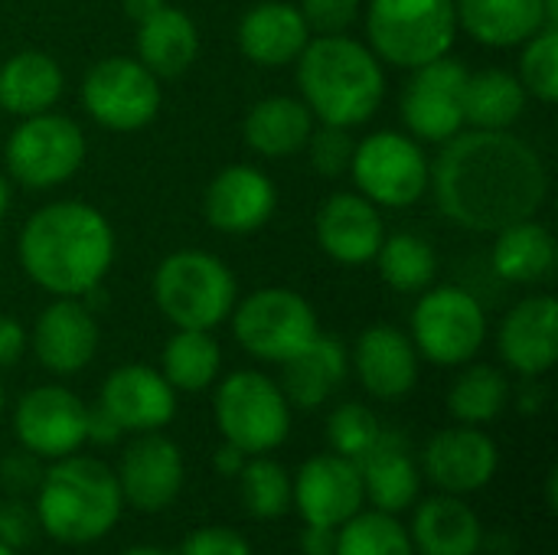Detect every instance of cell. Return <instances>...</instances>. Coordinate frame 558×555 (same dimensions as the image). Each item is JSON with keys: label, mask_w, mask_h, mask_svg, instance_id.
Here are the masks:
<instances>
[{"label": "cell", "mask_w": 558, "mask_h": 555, "mask_svg": "<svg viewBox=\"0 0 558 555\" xmlns=\"http://www.w3.org/2000/svg\"><path fill=\"white\" fill-rule=\"evenodd\" d=\"M36 527H39L36 514L26 504H20V500L0 504V543L20 550V546H26L33 540Z\"/></svg>", "instance_id": "ee69618b"}, {"label": "cell", "mask_w": 558, "mask_h": 555, "mask_svg": "<svg viewBox=\"0 0 558 555\" xmlns=\"http://www.w3.org/2000/svg\"><path fill=\"white\" fill-rule=\"evenodd\" d=\"M275 206H278L275 180L252 164H232L219 170L206 186V200H203L206 222L226 236L258 232L275 216Z\"/></svg>", "instance_id": "d6986e66"}, {"label": "cell", "mask_w": 558, "mask_h": 555, "mask_svg": "<svg viewBox=\"0 0 558 555\" xmlns=\"http://www.w3.org/2000/svg\"><path fill=\"white\" fill-rule=\"evenodd\" d=\"M454 13L458 29L490 49L523 46L549 26L543 0H454Z\"/></svg>", "instance_id": "4dcf8cb0"}, {"label": "cell", "mask_w": 558, "mask_h": 555, "mask_svg": "<svg viewBox=\"0 0 558 555\" xmlns=\"http://www.w3.org/2000/svg\"><path fill=\"white\" fill-rule=\"evenodd\" d=\"M121 487L111 468L95 458L65 455L39 478L36 523L62 546H88L108 536L121 520Z\"/></svg>", "instance_id": "277c9868"}, {"label": "cell", "mask_w": 558, "mask_h": 555, "mask_svg": "<svg viewBox=\"0 0 558 555\" xmlns=\"http://www.w3.org/2000/svg\"><path fill=\"white\" fill-rule=\"evenodd\" d=\"M85 150V131L72 118L43 111L20 118L7 137L3 160L13 183L26 190H52L78 173Z\"/></svg>", "instance_id": "9c48e42d"}, {"label": "cell", "mask_w": 558, "mask_h": 555, "mask_svg": "<svg viewBox=\"0 0 558 555\" xmlns=\"http://www.w3.org/2000/svg\"><path fill=\"white\" fill-rule=\"evenodd\" d=\"M216 425L229 445L255 455H271L291 435V402L281 386L258 370L229 373L213 399Z\"/></svg>", "instance_id": "52a82bcc"}, {"label": "cell", "mask_w": 558, "mask_h": 555, "mask_svg": "<svg viewBox=\"0 0 558 555\" xmlns=\"http://www.w3.org/2000/svg\"><path fill=\"white\" fill-rule=\"evenodd\" d=\"M494 249H490V265L497 278L510 285H539L553 278L556 272V239L549 226L533 219H520L513 226H504L494 232Z\"/></svg>", "instance_id": "1f68e13d"}, {"label": "cell", "mask_w": 558, "mask_h": 555, "mask_svg": "<svg viewBox=\"0 0 558 555\" xmlns=\"http://www.w3.org/2000/svg\"><path fill=\"white\" fill-rule=\"evenodd\" d=\"M229 321L239 347L265 363H288L320 334L314 307L291 288L252 291L235 301Z\"/></svg>", "instance_id": "ba28073f"}, {"label": "cell", "mask_w": 558, "mask_h": 555, "mask_svg": "<svg viewBox=\"0 0 558 555\" xmlns=\"http://www.w3.org/2000/svg\"><path fill=\"white\" fill-rule=\"evenodd\" d=\"M26 347H29V337H26L23 324L16 317L0 314V370L20 363V357L26 353Z\"/></svg>", "instance_id": "f6af8a7d"}, {"label": "cell", "mask_w": 558, "mask_h": 555, "mask_svg": "<svg viewBox=\"0 0 558 555\" xmlns=\"http://www.w3.org/2000/svg\"><path fill=\"white\" fill-rule=\"evenodd\" d=\"M160 79L137 56L98 59L82 79V108L108 131L128 134L147 128L160 111Z\"/></svg>", "instance_id": "7c38bea8"}, {"label": "cell", "mask_w": 558, "mask_h": 555, "mask_svg": "<svg viewBox=\"0 0 558 555\" xmlns=\"http://www.w3.org/2000/svg\"><path fill=\"white\" fill-rule=\"evenodd\" d=\"M121 555H170L163 550H154V546H134V550H124Z\"/></svg>", "instance_id": "11a10c76"}, {"label": "cell", "mask_w": 558, "mask_h": 555, "mask_svg": "<svg viewBox=\"0 0 558 555\" xmlns=\"http://www.w3.org/2000/svg\"><path fill=\"white\" fill-rule=\"evenodd\" d=\"M379 435H383V425L373 415V409H366L363 402H343L327 422V438H330L333 455L350 458V461H360L376 445Z\"/></svg>", "instance_id": "ab89813d"}, {"label": "cell", "mask_w": 558, "mask_h": 555, "mask_svg": "<svg viewBox=\"0 0 558 555\" xmlns=\"http://www.w3.org/2000/svg\"><path fill=\"white\" fill-rule=\"evenodd\" d=\"M219 370L222 350L213 330H177L160 353V373L177 393L209 389L219 379Z\"/></svg>", "instance_id": "836d02e7"}, {"label": "cell", "mask_w": 558, "mask_h": 555, "mask_svg": "<svg viewBox=\"0 0 558 555\" xmlns=\"http://www.w3.org/2000/svg\"><path fill=\"white\" fill-rule=\"evenodd\" d=\"M333 555H415L409 530L383 510L356 514L343 527H337Z\"/></svg>", "instance_id": "8d00e7d4"}, {"label": "cell", "mask_w": 558, "mask_h": 555, "mask_svg": "<svg viewBox=\"0 0 558 555\" xmlns=\"http://www.w3.org/2000/svg\"><path fill=\"white\" fill-rule=\"evenodd\" d=\"M543 7H546V20H549V26H558V0H543Z\"/></svg>", "instance_id": "db71d44e"}, {"label": "cell", "mask_w": 558, "mask_h": 555, "mask_svg": "<svg viewBox=\"0 0 558 555\" xmlns=\"http://www.w3.org/2000/svg\"><path fill=\"white\" fill-rule=\"evenodd\" d=\"M373 262L379 268V278L399 294H422L425 288H432L438 275L435 249L415 232L386 236Z\"/></svg>", "instance_id": "d590c367"}, {"label": "cell", "mask_w": 558, "mask_h": 555, "mask_svg": "<svg viewBox=\"0 0 558 555\" xmlns=\"http://www.w3.org/2000/svg\"><path fill=\"white\" fill-rule=\"evenodd\" d=\"M510 399L507 376L490 363H464V370L454 376L448 389V412L461 425H487L500 419Z\"/></svg>", "instance_id": "e575fe53"}, {"label": "cell", "mask_w": 558, "mask_h": 555, "mask_svg": "<svg viewBox=\"0 0 558 555\" xmlns=\"http://www.w3.org/2000/svg\"><path fill=\"white\" fill-rule=\"evenodd\" d=\"M98 337V321L82 298H56L36 317L29 347L52 376H75L95 360Z\"/></svg>", "instance_id": "ffe728a7"}, {"label": "cell", "mask_w": 558, "mask_h": 555, "mask_svg": "<svg viewBox=\"0 0 558 555\" xmlns=\"http://www.w3.org/2000/svg\"><path fill=\"white\" fill-rule=\"evenodd\" d=\"M239 497L255 520H278L291 507V478L268 455H255L239 471Z\"/></svg>", "instance_id": "74e56055"}, {"label": "cell", "mask_w": 558, "mask_h": 555, "mask_svg": "<svg viewBox=\"0 0 558 555\" xmlns=\"http://www.w3.org/2000/svg\"><path fill=\"white\" fill-rule=\"evenodd\" d=\"M526 88L507 69L468 72L464 82V124L481 131H510L526 111Z\"/></svg>", "instance_id": "d6a6232c"}, {"label": "cell", "mask_w": 558, "mask_h": 555, "mask_svg": "<svg viewBox=\"0 0 558 555\" xmlns=\"http://www.w3.org/2000/svg\"><path fill=\"white\" fill-rule=\"evenodd\" d=\"M301 550H304V555H333V550H337V530L307 523L304 536H301Z\"/></svg>", "instance_id": "bcb514c9"}, {"label": "cell", "mask_w": 558, "mask_h": 555, "mask_svg": "<svg viewBox=\"0 0 558 555\" xmlns=\"http://www.w3.org/2000/svg\"><path fill=\"white\" fill-rule=\"evenodd\" d=\"M497 350L526 379L546 376L558 360V304L553 294H530L497 327Z\"/></svg>", "instance_id": "44dd1931"}, {"label": "cell", "mask_w": 558, "mask_h": 555, "mask_svg": "<svg viewBox=\"0 0 558 555\" xmlns=\"http://www.w3.org/2000/svg\"><path fill=\"white\" fill-rule=\"evenodd\" d=\"M62 88V65L43 49H20L0 62V111L13 118L52 111Z\"/></svg>", "instance_id": "4316f807"}, {"label": "cell", "mask_w": 558, "mask_h": 555, "mask_svg": "<svg viewBox=\"0 0 558 555\" xmlns=\"http://www.w3.org/2000/svg\"><path fill=\"white\" fill-rule=\"evenodd\" d=\"M36 458L29 455V458H7L3 461V474H7V481H13V487H26V484H33L36 478H39V471H36V464H33Z\"/></svg>", "instance_id": "681fc988"}, {"label": "cell", "mask_w": 558, "mask_h": 555, "mask_svg": "<svg viewBox=\"0 0 558 555\" xmlns=\"http://www.w3.org/2000/svg\"><path fill=\"white\" fill-rule=\"evenodd\" d=\"M298 10L311 36H337L347 33L360 16V0H301Z\"/></svg>", "instance_id": "b9f144b4"}, {"label": "cell", "mask_w": 558, "mask_h": 555, "mask_svg": "<svg viewBox=\"0 0 558 555\" xmlns=\"http://www.w3.org/2000/svg\"><path fill=\"white\" fill-rule=\"evenodd\" d=\"M422 468L441 494L468 497L494 481L500 468V451L494 438L481 432V425H454L441 429L425 445Z\"/></svg>", "instance_id": "2e32d148"}, {"label": "cell", "mask_w": 558, "mask_h": 555, "mask_svg": "<svg viewBox=\"0 0 558 555\" xmlns=\"http://www.w3.org/2000/svg\"><path fill=\"white\" fill-rule=\"evenodd\" d=\"M353 147L356 141L350 137V128H340V124H324L317 121L304 150L311 157V167L320 173V177H340L350 170V160H353Z\"/></svg>", "instance_id": "60d3db41"}, {"label": "cell", "mask_w": 558, "mask_h": 555, "mask_svg": "<svg viewBox=\"0 0 558 555\" xmlns=\"http://www.w3.org/2000/svg\"><path fill=\"white\" fill-rule=\"evenodd\" d=\"M183 474L186 471L180 448L157 432H144L124 448L114 478L124 504H131L141 514H160L180 497Z\"/></svg>", "instance_id": "ac0fdd59"}, {"label": "cell", "mask_w": 558, "mask_h": 555, "mask_svg": "<svg viewBox=\"0 0 558 555\" xmlns=\"http://www.w3.org/2000/svg\"><path fill=\"white\" fill-rule=\"evenodd\" d=\"M526 88V95H533L543 105H556L558 101V26H543L536 36H530L523 43V56H520V75H517Z\"/></svg>", "instance_id": "f35d334b"}, {"label": "cell", "mask_w": 558, "mask_h": 555, "mask_svg": "<svg viewBox=\"0 0 558 555\" xmlns=\"http://www.w3.org/2000/svg\"><path fill=\"white\" fill-rule=\"evenodd\" d=\"M98 409L121 432H160L177 415V389L163 379L160 370L144 363H124L105 376Z\"/></svg>", "instance_id": "9a60e30c"}, {"label": "cell", "mask_w": 558, "mask_h": 555, "mask_svg": "<svg viewBox=\"0 0 558 555\" xmlns=\"http://www.w3.org/2000/svg\"><path fill=\"white\" fill-rule=\"evenodd\" d=\"M438 209L461 229L500 232L533 219L549 196V170L523 137L510 131H458L432 164Z\"/></svg>", "instance_id": "6da1fadb"}, {"label": "cell", "mask_w": 558, "mask_h": 555, "mask_svg": "<svg viewBox=\"0 0 558 555\" xmlns=\"http://www.w3.org/2000/svg\"><path fill=\"white\" fill-rule=\"evenodd\" d=\"M412 343L435 366L471 363L487 340V314L481 301L454 285L425 288L412 311Z\"/></svg>", "instance_id": "8fae6325"}, {"label": "cell", "mask_w": 558, "mask_h": 555, "mask_svg": "<svg viewBox=\"0 0 558 555\" xmlns=\"http://www.w3.org/2000/svg\"><path fill=\"white\" fill-rule=\"evenodd\" d=\"M245 461H248V455L245 451H239L235 445H222L216 455H213V468L222 474V478H239V471L245 468Z\"/></svg>", "instance_id": "c3c4849f"}, {"label": "cell", "mask_w": 558, "mask_h": 555, "mask_svg": "<svg viewBox=\"0 0 558 555\" xmlns=\"http://www.w3.org/2000/svg\"><path fill=\"white\" fill-rule=\"evenodd\" d=\"M458 39L454 0H369L366 46L379 62L418 69L451 52Z\"/></svg>", "instance_id": "8992f818"}, {"label": "cell", "mask_w": 558, "mask_h": 555, "mask_svg": "<svg viewBox=\"0 0 558 555\" xmlns=\"http://www.w3.org/2000/svg\"><path fill=\"white\" fill-rule=\"evenodd\" d=\"M317 245L337 265H369L386 239V222L379 206L363 193H333L320 203L314 219Z\"/></svg>", "instance_id": "7402d4cb"}, {"label": "cell", "mask_w": 558, "mask_h": 555, "mask_svg": "<svg viewBox=\"0 0 558 555\" xmlns=\"http://www.w3.org/2000/svg\"><path fill=\"white\" fill-rule=\"evenodd\" d=\"M311 39V29L301 10L288 0H262L255 3L235 29V43L242 56L265 69L291 65Z\"/></svg>", "instance_id": "cb8c5ba5"}, {"label": "cell", "mask_w": 558, "mask_h": 555, "mask_svg": "<svg viewBox=\"0 0 558 555\" xmlns=\"http://www.w3.org/2000/svg\"><path fill=\"white\" fill-rule=\"evenodd\" d=\"M409 536L418 555H477L484 546V527L477 514L451 494L418 504Z\"/></svg>", "instance_id": "f546056e"}, {"label": "cell", "mask_w": 558, "mask_h": 555, "mask_svg": "<svg viewBox=\"0 0 558 555\" xmlns=\"http://www.w3.org/2000/svg\"><path fill=\"white\" fill-rule=\"evenodd\" d=\"M353 370L360 386L383 402L405 399L418 383V350L409 334L392 324H373L356 337Z\"/></svg>", "instance_id": "603a6c76"}, {"label": "cell", "mask_w": 558, "mask_h": 555, "mask_svg": "<svg viewBox=\"0 0 558 555\" xmlns=\"http://www.w3.org/2000/svg\"><path fill=\"white\" fill-rule=\"evenodd\" d=\"M0 555H20L13 546H7V543H0Z\"/></svg>", "instance_id": "9f6ffc18"}, {"label": "cell", "mask_w": 558, "mask_h": 555, "mask_svg": "<svg viewBox=\"0 0 558 555\" xmlns=\"http://www.w3.org/2000/svg\"><path fill=\"white\" fill-rule=\"evenodd\" d=\"M464 82L468 65L451 56L412 69L399 98L405 131L422 144H445L464 131Z\"/></svg>", "instance_id": "4fadbf2b"}, {"label": "cell", "mask_w": 558, "mask_h": 555, "mask_svg": "<svg viewBox=\"0 0 558 555\" xmlns=\"http://www.w3.org/2000/svg\"><path fill=\"white\" fill-rule=\"evenodd\" d=\"M281 376V393L298 409L324 406L350 373V353L340 337L317 334L298 357H291Z\"/></svg>", "instance_id": "83f0119b"}, {"label": "cell", "mask_w": 558, "mask_h": 555, "mask_svg": "<svg viewBox=\"0 0 558 555\" xmlns=\"http://www.w3.org/2000/svg\"><path fill=\"white\" fill-rule=\"evenodd\" d=\"M350 173L356 193H363L379 209L415 206L432 183V164L422 150V141L402 131L366 134L353 147Z\"/></svg>", "instance_id": "30bf717a"}, {"label": "cell", "mask_w": 558, "mask_h": 555, "mask_svg": "<svg viewBox=\"0 0 558 555\" xmlns=\"http://www.w3.org/2000/svg\"><path fill=\"white\" fill-rule=\"evenodd\" d=\"M546 507H549L553 514L558 510V471L556 468H553V471H549V478H546Z\"/></svg>", "instance_id": "f5cc1de1"}, {"label": "cell", "mask_w": 558, "mask_h": 555, "mask_svg": "<svg viewBox=\"0 0 558 555\" xmlns=\"http://www.w3.org/2000/svg\"><path fill=\"white\" fill-rule=\"evenodd\" d=\"M157 311L177 330H213L229 321L239 285L229 265L203 249H180L167 255L150 281Z\"/></svg>", "instance_id": "5b68a950"}, {"label": "cell", "mask_w": 558, "mask_h": 555, "mask_svg": "<svg viewBox=\"0 0 558 555\" xmlns=\"http://www.w3.org/2000/svg\"><path fill=\"white\" fill-rule=\"evenodd\" d=\"M10 203H13V186H10V177L0 173V222H3L7 213H10Z\"/></svg>", "instance_id": "816d5d0a"}, {"label": "cell", "mask_w": 558, "mask_h": 555, "mask_svg": "<svg viewBox=\"0 0 558 555\" xmlns=\"http://www.w3.org/2000/svg\"><path fill=\"white\" fill-rule=\"evenodd\" d=\"M317 118L294 95H268L255 101L242 121V137L258 157L284 160L304 150Z\"/></svg>", "instance_id": "f1b7e54d"}, {"label": "cell", "mask_w": 558, "mask_h": 555, "mask_svg": "<svg viewBox=\"0 0 558 555\" xmlns=\"http://www.w3.org/2000/svg\"><path fill=\"white\" fill-rule=\"evenodd\" d=\"M13 432L33 458L75 455L88 442V406L65 386H36L16 402Z\"/></svg>", "instance_id": "5bb4252c"}, {"label": "cell", "mask_w": 558, "mask_h": 555, "mask_svg": "<svg viewBox=\"0 0 558 555\" xmlns=\"http://www.w3.org/2000/svg\"><path fill=\"white\" fill-rule=\"evenodd\" d=\"M298 62L301 101L324 124L360 128L386 98V72L376 52L347 36H311Z\"/></svg>", "instance_id": "3957f363"}, {"label": "cell", "mask_w": 558, "mask_h": 555, "mask_svg": "<svg viewBox=\"0 0 558 555\" xmlns=\"http://www.w3.org/2000/svg\"><path fill=\"white\" fill-rule=\"evenodd\" d=\"M137 62L147 65L160 82L180 79L199 56V29L190 13L177 7H160L137 23L134 33Z\"/></svg>", "instance_id": "484cf974"}, {"label": "cell", "mask_w": 558, "mask_h": 555, "mask_svg": "<svg viewBox=\"0 0 558 555\" xmlns=\"http://www.w3.org/2000/svg\"><path fill=\"white\" fill-rule=\"evenodd\" d=\"M121 438V429L95 406V409H88V442H95V445H114Z\"/></svg>", "instance_id": "7dc6e473"}, {"label": "cell", "mask_w": 558, "mask_h": 555, "mask_svg": "<svg viewBox=\"0 0 558 555\" xmlns=\"http://www.w3.org/2000/svg\"><path fill=\"white\" fill-rule=\"evenodd\" d=\"M16 258L23 275L46 294L85 298L114 265V229L92 203H46L23 222Z\"/></svg>", "instance_id": "7a4b0ae2"}, {"label": "cell", "mask_w": 558, "mask_h": 555, "mask_svg": "<svg viewBox=\"0 0 558 555\" xmlns=\"http://www.w3.org/2000/svg\"><path fill=\"white\" fill-rule=\"evenodd\" d=\"M0 419H3V383H0Z\"/></svg>", "instance_id": "6f0895ef"}, {"label": "cell", "mask_w": 558, "mask_h": 555, "mask_svg": "<svg viewBox=\"0 0 558 555\" xmlns=\"http://www.w3.org/2000/svg\"><path fill=\"white\" fill-rule=\"evenodd\" d=\"M180 555H252V546L245 543V536L239 530L203 527V530H193L183 540Z\"/></svg>", "instance_id": "7bdbcfd3"}, {"label": "cell", "mask_w": 558, "mask_h": 555, "mask_svg": "<svg viewBox=\"0 0 558 555\" xmlns=\"http://www.w3.org/2000/svg\"><path fill=\"white\" fill-rule=\"evenodd\" d=\"M363 500L366 497L356 461L333 451L307 458L298 471V481H291V504H298L304 523L314 527H343L363 510Z\"/></svg>", "instance_id": "e0dca14e"}, {"label": "cell", "mask_w": 558, "mask_h": 555, "mask_svg": "<svg viewBox=\"0 0 558 555\" xmlns=\"http://www.w3.org/2000/svg\"><path fill=\"white\" fill-rule=\"evenodd\" d=\"M356 468H360V481H363V497L373 504V510L396 517L415 504L418 487H422V474H418V464L409 451L405 435L383 429V435L356 461Z\"/></svg>", "instance_id": "d4e9b609"}, {"label": "cell", "mask_w": 558, "mask_h": 555, "mask_svg": "<svg viewBox=\"0 0 558 555\" xmlns=\"http://www.w3.org/2000/svg\"><path fill=\"white\" fill-rule=\"evenodd\" d=\"M160 7H163V0H124V10H128V16H131L134 23L147 20V16L157 13Z\"/></svg>", "instance_id": "f907efd6"}]
</instances>
